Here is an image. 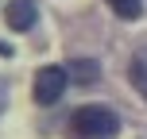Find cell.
<instances>
[{
  "instance_id": "obj_6",
  "label": "cell",
  "mask_w": 147,
  "mask_h": 139,
  "mask_svg": "<svg viewBox=\"0 0 147 139\" xmlns=\"http://www.w3.org/2000/svg\"><path fill=\"white\" fill-rule=\"evenodd\" d=\"M112 12L120 15V19H136V15L143 12V0H109Z\"/></svg>"
},
{
  "instance_id": "obj_4",
  "label": "cell",
  "mask_w": 147,
  "mask_h": 139,
  "mask_svg": "<svg viewBox=\"0 0 147 139\" xmlns=\"http://www.w3.org/2000/svg\"><path fill=\"white\" fill-rule=\"evenodd\" d=\"M128 77H132L136 93L147 101V46H140V50L132 54V66H128Z\"/></svg>"
},
{
  "instance_id": "obj_3",
  "label": "cell",
  "mask_w": 147,
  "mask_h": 139,
  "mask_svg": "<svg viewBox=\"0 0 147 139\" xmlns=\"http://www.w3.org/2000/svg\"><path fill=\"white\" fill-rule=\"evenodd\" d=\"M35 19H39L35 0H12V4L4 8V23H8L12 31H31V27H35Z\"/></svg>"
},
{
  "instance_id": "obj_5",
  "label": "cell",
  "mask_w": 147,
  "mask_h": 139,
  "mask_svg": "<svg viewBox=\"0 0 147 139\" xmlns=\"http://www.w3.org/2000/svg\"><path fill=\"white\" fill-rule=\"evenodd\" d=\"M97 70H101V66H97L93 58H81V62H74V66H70L74 81H81V85H93V81H97Z\"/></svg>"
},
{
  "instance_id": "obj_7",
  "label": "cell",
  "mask_w": 147,
  "mask_h": 139,
  "mask_svg": "<svg viewBox=\"0 0 147 139\" xmlns=\"http://www.w3.org/2000/svg\"><path fill=\"white\" fill-rule=\"evenodd\" d=\"M0 54H12V46H8V43H0Z\"/></svg>"
},
{
  "instance_id": "obj_2",
  "label": "cell",
  "mask_w": 147,
  "mask_h": 139,
  "mask_svg": "<svg viewBox=\"0 0 147 139\" xmlns=\"http://www.w3.org/2000/svg\"><path fill=\"white\" fill-rule=\"evenodd\" d=\"M66 81H70V73L62 66H43L35 73V101L39 104H54L62 93H66Z\"/></svg>"
},
{
  "instance_id": "obj_1",
  "label": "cell",
  "mask_w": 147,
  "mask_h": 139,
  "mask_svg": "<svg viewBox=\"0 0 147 139\" xmlns=\"http://www.w3.org/2000/svg\"><path fill=\"white\" fill-rule=\"evenodd\" d=\"M74 139H116L120 132V116L105 104H81L70 120Z\"/></svg>"
}]
</instances>
